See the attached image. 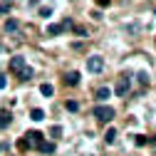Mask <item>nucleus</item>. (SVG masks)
Instances as JSON below:
<instances>
[{
  "mask_svg": "<svg viewBox=\"0 0 156 156\" xmlns=\"http://www.w3.org/2000/svg\"><path fill=\"white\" fill-rule=\"evenodd\" d=\"M99 122H112L114 119V109L112 107H94V112H92Z\"/></svg>",
  "mask_w": 156,
  "mask_h": 156,
  "instance_id": "3",
  "label": "nucleus"
},
{
  "mask_svg": "<svg viewBox=\"0 0 156 156\" xmlns=\"http://www.w3.org/2000/svg\"><path fill=\"white\" fill-rule=\"evenodd\" d=\"M40 15H42V17H50V15H52V8H40Z\"/></svg>",
  "mask_w": 156,
  "mask_h": 156,
  "instance_id": "21",
  "label": "nucleus"
},
{
  "mask_svg": "<svg viewBox=\"0 0 156 156\" xmlns=\"http://www.w3.org/2000/svg\"><path fill=\"white\" fill-rule=\"evenodd\" d=\"M109 97H112V89H109V87H99L97 94H94V99H97V102H107Z\"/></svg>",
  "mask_w": 156,
  "mask_h": 156,
  "instance_id": "6",
  "label": "nucleus"
},
{
  "mask_svg": "<svg viewBox=\"0 0 156 156\" xmlns=\"http://www.w3.org/2000/svg\"><path fill=\"white\" fill-rule=\"evenodd\" d=\"M8 87V80H5V77H0V89H5Z\"/></svg>",
  "mask_w": 156,
  "mask_h": 156,
  "instance_id": "23",
  "label": "nucleus"
},
{
  "mask_svg": "<svg viewBox=\"0 0 156 156\" xmlns=\"http://www.w3.org/2000/svg\"><path fill=\"white\" fill-rule=\"evenodd\" d=\"M5 30L8 32H17V30H20V23H17V20H8L5 23Z\"/></svg>",
  "mask_w": 156,
  "mask_h": 156,
  "instance_id": "12",
  "label": "nucleus"
},
{
  "mask_svg": "<svg viewBox=\"0 0 156 156\" xmlns=\"http://www.w3.org/2000/svg\"><path fill=\"white\" fill-rule=\"evenodd\" d=\"M25 67H27V62H25V57H20V55L10 60V72H15V74H20Z\"/></svg>",
  "mask_w": 156,
  "mask_h": 156,
  "instance_id": "4",
  "label": "nucleus"
},
{
  "mask_svg": "<svg viewBox=\"0 0 156 156\" xmlns=\"http://www.w3.org/2000/svg\"><path fill=\"white\" fill-rule=\"evenodd\" d=\"M40 92H42V94H45V97H52V94H55V87H52V84H47V82H45V84H42V87H40Z\"/></svg>",
  "mask_w": 156,
  "mask_h": 156,
  "instance_id": "14",
  "label": "nucleus"
},
{
  "mask_svg": "<svg viewBox=\"0 0 156 156\" xmlns=\"http://www.w3.org/2000/svg\"><path fill=\"white\" fill-rule=\"evenodd\" d=\"M67 109H69V112H77V109H80V104H77L74 99H69V102H67Z\"/></svg>",
  "mask_w": 156,
  "mask_h": 156,
  "instance_id": "19",
  "label": "nucleus"
},
{
  "mask_svg": "<svg viewBox=\"0 0 156 156\" xmlns=\"http://www.w3.org/2000/svg\"><path fill=\"white\" fill-rule=\"evenodd\" d=\"M30 119H32V122H42V119H45V112H42V109H32V112H30Z\"/></svg>",
  "mask_w": 156,
  "mask_h": 156,
  "instance_id": "10",
  "label": "nucleus"
},
{
  "mask_svg": "<svg viewBox=\"0 0 156 156\" xmlns=\"http://www.w3.org/2000/svg\"><path fill=\"white\" fill-rule=\"evenodd\" d=\"M136 77H139V84H141V87H149V74H146V72H139Z\"/></svg>",
  "mask_w": 156,
  "mask_h": 156,
  "instance_id": "17",
  "label": "nucleus"
},
{
  "mask_svg": "<svg viewBox=\"0 0 156 156\" xmlns=\"http://www.w3.org/2000/svg\"><path fill=\"white\" fill-rule=\"evenodd\" d=\"M25 136H27V139H25L27 146H32V144H35V146H40V144H42V134H40V131H27Z\"/></svg>",
  "mask_w": 156,
  "mask_h": 156,
  "instance_id": "5",
  "label": "nucleus"
},
{
  "mask_svg": "<svg viewBox=\"0 0 156 156\" xmlns=\"http://www.w3.org/2000/svg\"><path fill=\"white\" fill-rule=\"evenodd\" d=\"M149 144V136H136V146H144Z\"/></svg>",
  "mask_w": 156,
  "mask_h": 156,
  "instance_id": "20",
  "label": "nucleus"
},
{
  "mask_svg": "<svg viewBox=\"0 0 156 156\" xmlns=\"http://www.w3.org/2000/svg\"><path fill=\"white\" fill-rule=\"evenodd\" d=\"M112 3V0H97V5H99V8H104V5H109Z\"/></svg>",
  "mask_w": 156,
  "mask_h": 156,
  "instance_id": "22",
  "label": "nucleus"
},
{
  "mask_svg": "<svg viewBox=\"0 0 156 156\" xmlns=\"http://www.w3.org/2000/svg\"><path fill=\"white\" fill-rule=\"evenodd\" d=\"M37 149H40L42 154H55V146H52V144H45V141H42L40 146H37Z\"/></svg>",
  "mask_w": 156,
  "mask_h": 156,
  "instance_id": "15",
  "label": "nucleus"
},
{
  "mask_svg": "<svg viewBox=\"0 0 156 156\" xmlns=\"http://www.w3.org/2000/svg\"><path fill=\"white\" fill-rule=\"evenodd\" d=\"M62 25H57V23H52V25H47V35H52V37H57V35H62Z\"/></svg>",
  "mask_w": 156,
  "mask_h": 156,
  "instance_id": "8",
  "label": "nucleus"
},
{
  "mask_svg": "<svg viewBox=\"0 0 156 156\" xmlns=\"http://www.w3.org/2000/svg\"><path fill=\"white\" fill-rule=\"evenodd\" d=\"M10 8H12V0H3V3H0V15L10 12Z\"/></svg>",
  "mask_w": 156,
  "mask_h": 156,
  "instance_id": "13",
  "label": "nucleus"
},
{
  "mask_svg": "<svg viewBox=\"0 0 156 156\" xmlns=\"http://www.w3.org/2000/svg\"><path fill=\"white\" fill-rule=\"evenodd\" d=\"M32 74H35V72H32V67H25V69L20 72V80H30Z\"/></svg>",
  "mask_w": 156,
  "mask_h": 156,
  "instance_id": "18",
  "label": "nucleus"
},
{
  "mask_svg": "<svg viewBox=\"0 0 156 156\" xmlns=\"http://www.w3.org/2000/svg\"><path fill=\"white\" fill-rule=\"evenodd\" d=\"M129 87H131V74H124L122 80H119V84L114 87V94L116 97H126L129 94Z\"/></svg>",
  "mask_w": 156,
  "mask_h": 156,
  "instance_id": "2",
  "label": "nucleus"
},
{
  "mask_svg": "<svg viewBox=\"0 0 156 156\" xmlns=\"http://www.w3.org/2000/svg\"><path fill=\"white\" fill-rule=\"evenodd\" d=\"M65 84H69V87L80 84V72H67L65 74Z\"/></svg>",
  "mask_w": 156,
  "mask_h": 156,
  "instance_id": "7",
  "label": "nucleus"
},
{
  "mask_svg": "<svg viewBox=\"0 0 156 156\" xmlns=\"http://www.w3.org/2000/svg\"><path fill=\"white\" fill-rule=\"evenodd\" d=\"M104 141H107V144H114V141H116V129H107Z\"/></svg>",
  "mask_w": 156,
  "mask_h": 156,
  "instance_id": "11",
  "label": "nucleus"
},
{
  "mask_svg": "<svg viewBox=\"0 0 156 156\" xmlns=\"http://www.w3.org/2000/svg\"><path fill=\"white\" fill-rule=\"evenodd\" d=\"M12 122V116H10V112H0V129H5L8 124Z\"/></svg>",
  "mask_w": 156,
  "mask_h": 156,
  "instance_id": "9",
  "label": "nucleus"
},
{
  "mask_svg": "<svg viewBox=\"0 0 156 156\" xmlns=\"http://www.w3.org/2000/svg\"><path fill=\"white\" fill-rule=\"evenodd\" d=\"M104 69V57H99V55H92V57H87V72H92V74H99Z\"/></svg>",
  "mask_w": 156,
  "mask_h": 156,
  "instance_id": "1",
  "label": "nucleus"
},
{
  "mask_svg": "<svg viewBox=\"0 0 156 156\" xmlns=\"http://www.w3.org/2000/svg\"><path fill=\"white\" fill-rule=\"evenodd\" d=\"M50 136H52V139H60V136H62V126H57V124H55V126L50 129Z\"/></svg>",
  "mask_w": 156,
  "mask_h": 156,
  "instance_id": "16",
  "label": "nucleus"
},
{
  "mask_svg": "<svg viewBox=\"0 0 156 156\" xmlns=\"http://www.w3.org/2000/svg\"><path fill=\"white\" fill-rule=\"evenodd\" d=\"M149 144H154V146H156V136H154V139H149Z\"/></svg>",
  "mask_w": 156,
  "mask_h": 156,
  "instance_id": "24",
  "label": "nucleus"
}]
</instances>
